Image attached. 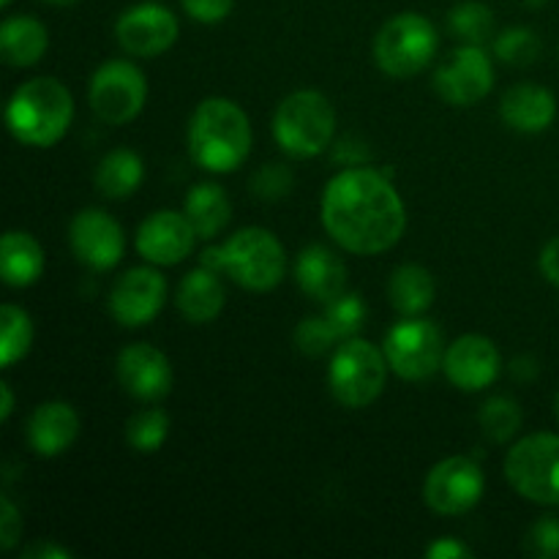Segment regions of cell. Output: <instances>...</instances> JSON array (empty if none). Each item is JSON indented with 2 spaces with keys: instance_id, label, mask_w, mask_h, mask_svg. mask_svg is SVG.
Masks as SVG:
<instances>
[{
  "instance_id": "obj_31",
  "label": "cell",
  "mask_w": 559,
  "mask_h": 559,
  "mask_svg": "<svg viewBox=\"0 0 559 559\" xmlns=\"http://www.w3.org/2000/svg\"><path fill=\"white\" fill-rule=\"evenodd\" d=\"M484 435L495 442H508L522 426V409L511 396H495L478 413Z\"/></svg>"
},
{
  "instance_id": "obj_35",
  "label": "cell",
  "mask_w": 559,
  "mask_h": 559,
  "mask_svg": "<svg viewBox=\"0 0 559 559\" xmlns=\"http://www.w3.org/2000/svg\"><path fill=\"white\" fill-rule=\"evenodd\" d=\"M524 551L535 559H559V519H538L524 538Z\"/></svg>"
},
{
  "instance_id": "obj_23",
  "label": "cell",
  "mask_w": 559,
  "mask_h": 559,
  "mask_svg": "<svg viewBox=\"0 0 559 559\" xmlns=\"http://www.w3.org/2000/svg\"><path fill=\"white\" fill-rule=\"evenodd\" d=\"M49 47L47 27L33 16H9L0 25V52L9 66L27 69L44 58Z\"/></svg>"
},
{
  "instance_id": "obj_30",
  "label": "cell",
  "mask_w": 559,
  "mask_h": 559,
  "mask_svg": "<svg viewBox=\"0 0 559 559\" xmlns=\"http://www.w3.org/2000/svg\"><path fill=\"white\" fill-rule=\"evenodd\" d=\"M448 27L464 44H484L495 33V14L486 3L467 0V3L453 5L448 14Z\"/></svg>"
},
{
  "instance_id": "obj_40",
  "label": "cell",
  "mask_w": 559,
  "mask_h": 559,
  "mask_svg": "<svg viewBox=\"0 0 559 559\" xmlns=\"http://www.w3.org/2000/svg\"><path fill=\"white\" fill-rule=\"evenodd\" d=\"M538 265H540V273L546 276V282H551L555 287H559V235L544 246Z\"/></svg>"
},
{
  "instance_id": "obj_14",
  "label": "cell",
  "mask_w": 559,
  "mask_h": 559,
  "mask_svg": "<svg viewBox=\"0 0 559 559\" xmlns=\"http://www.w3.org/2000/svg\"><path fill=\"white\" fill-rule=\"evenodd\" d=\"M115 36L123 52L134 58H156L178 41V20L167 5L140 3L120 14Z\"/></svg>"
},
{
  "instance_id": "obj_17",
  "label": "cell",
  "mask_w": 559,
  "mask_h": 559,
  "mask_svg": "<svg viewBox=\"0 0 559 559\" xmlns=\"http://www.w3.org/2000/svg\"><path fill=\"white\" fill-rule=\"evenodd\" d=\"M502 360L495 342L480 333H467L445 349L442 371L459 391H484L500 377Z\"/></svg>"
},
{
  "instance_id": "obj_28",
  "label": "cell",
  "mask_w": 559,
  "mask_h": 559,
  "mask_svg": "<svg viewBox=\"0 0 559 559\" xmlns=\"http://www.w3.org/2000/svg\"><path fill=\"white\" fill-rule=\"evenodd\" d=\"M33 344V322L25 309L5 304L0 311V366L11 369L27 355Z\"/></svg>"
},
{
  "instance_id": "obj_16",
  "label": "cell",
  "mask_w": 559,
  "mask_h": 559,
  "mask_svg": "<svg viewBox=\"0 0 559 559\" xmlns=\"http://www.w3.org/2000/svg\"><path fill=\"white\" fill-rule=\"evenodd\" d=\"M197 229L186 213L158 211L136 229V251L151 265H178L194 251Z\"/></svg>"
},
{
  "instance_id": "obj_8",
  "label": "cell",
  "mask_w": 559,
  "mask_h": 559,
  "mask_svg": "<svg viewBox=\"0 0 559 559\" xmlns=\"http://www.w3.org/2000/svg\"><path fill=\"white\" fill-rule=\"evenodd\" d=\"M506 475L524 500L559 506V435L538 431L519 440L506 456Z\"/></svg>"
},
{
  "instance_id": "obj_1",
  "label": "cell",
  "mask_w": 559,
  "mask_h": 559,
  "mask_svg": "<svg viewBox=\"0 0 559 559\" xmlns=\"http://www.w3.org/2000/svg\"><path fill=\"white\" fill-rule=\"evenodd\" d=\"M322 227L353 254L393 249L407 227V211L391 180L371 167L338 173L322 191Z\"/></svg>"
},
{
  "instance_id": "obj_34",
  "label": "cell",
  "mask_w": 559,
  "mask_h": 559,
  "mask_svg": "<svg viewBox=\"0 0 559 559\" xmlns=\"http://www.w3.org/2000/svg\"><path fill=\"white\" fill-rule=\"evenodd\" d=\"M295 347L309 358H320L328 349L338 347L336 333L325 322V317H306L298 328H295Z\"/></svg>"
},
{
  "instance_id": "obj_2",
  "label": "cell",
  "mask_w": 559,
  "mask_h": 559,
  "mask_svg": "<svg viewBox=\"0 0 559 559\" xmlns=\"http://www.w3.org/2000/svg\"><path fill=\"white\" fill-rule=\"evenodd\" d=\"M189 151L197 167L207 173H233L249 158V115L222 96L205 98L189 120Z\"/></svg>"
},
{
  "instance_id": "obj_25",
  "label": "cell",
  "mask_w": 559,
  "mask_h": 559,
  "mask_svg": "<svg viewBox=\"0 0 559 559\" xmlns=\"http://www.w3.org/2000/svg\"><path fill=\"white\" fill-rule=\"evenodd\" d=\"M183 213L189 216L191 227L197 229L200 238H216L224 233L233 218V205H229L227 191L218 183H197L194 189L186 194Z\"/></svg>"
},
{
  "instance_id": "obj_4",
  "label": "cell",
  "mask_w": 559,
  "mask_h": 559,
  "mask_svg": "<svg viewBox=\"0 0 559 559\" xmlns=\"http://www.w3.org/2000/svg\"><path fill=\"white\" fill-rule=\"evenodd\" d=\"M200 265L229 273L235 284L251 293H267L282 284L287 257L276 235L262 227H243L224 246L202 251Z\"/></svg>"
},
{
  "instance_id": "obj_19",
  "label": "cell",
  "mask_w": 559,
  "mask_h": 559,
  "mask_svg": "<svg viewBox=\"0 0 559 559\" xmlns=\"http://www.w3.org/2000/svg\"><path fill=\"white\" fill-rule=\"evenodd\" d=\"M295 282L317 304H331L347 289V265L328 246H306L295 262Z\"/></svg>"
},
{
  "instance_id": "obj_3",
  "label": "cell",
  "mask_w": 559,
  "mask_h": 559,
  "mask_svg": "<svg viewBox=\"0 0 559 559\" xmlns=\"http://www.w3.org/2000/svg\"><path fill=\"white\" fill-rule=\"evenodd\" d=\"M74 118V98L55 76L22 82L9 98L5 123L14 140L31 147H52L63 140Z\"/></svg>"
},
{
  "instance_id": "obj_37",
  "label": "cell",
  "mask_w": 559,
  "mask_h": 559,
  "mask_svg": "<svg viewBox=\"0 0 559 559\" xmlns=\"http://www.w3.org/2000/svg\"><path fill=\"white\" fill-rule=\"evenodd\" d=\"M180 5L191 20L202 22V25H216V22L227 20L235 0H180Z\"/></svg>"
},
{
  "instance_id": "obj_41",
  "label": "cell",
  "mask_w": 559,
  "mask_h": 559,
  "mask_svg": "<svg viewBox=\"0 0 559 559\" xmlns=\"http://www.w3.org/2000/svg\"><path fill=\"white\" fill-rule=\"evenodd\" d=\"M22 557L25 559H71L74 557V551H69L66 546H58V544H33L22 551Z\"/></svg>"
},
{
  "instance_id": "obj_21",
  "label": "cell",
  "mask_w": 559,
  "mask_h": 559,
  "mask_svg": "<svg viewBox=\"0 0 559 559\" xmlns=\"http://www.w3.org/2000/svg\"><path fill=\"white\" fill-rule=\"evenodd\" d=\"M500 115L513 131L538 134L546 131L557 118L555 93L540 85H513L500 102Z\"/></svg>"
},
{
  "instance_id": "obj_29",
  "label": "cell",
  "mask_w": 559,
  "mask_h": 559,
  "mask_svg": "<svg viewBox=\"0 0 559 559\" xmlns=\"http://www.w3.org/2000/svg\"><path fill=\"white\" fill-rule=\"evenodd\" d=\"M169 437V415L158 407L140 409L126 424V442L140 453H156Z\"/></svg>"
},
{
  "instance_id": "obj_10",
  "label": "cell",
  "mask_w": 559,
  "mask_h": 559,
  "mask_svg": "<svg viewBox=\"0 0 559 559\" xmlns=\"http://www.w3.org/2000/svg\"><path fill=\"white\" fill-rule=\"evenodd\" d=\"M87 98L98 120L109 126L129 123L145 107V74L129 60H109L93 74Z\"/></svg>"
},
{
  "instance_id": "obj_27",
  "label": "cell",
  "mask_w": 559,
  "mask_h": 559,
  "mask_svg": "<svg viewBox=\"0 0 559 559\" xmlns=\"http://www.w3.org/2000/svg\"><path fill=\"white\" fill-rule=\"evenodd\" d=\"M142 178H145V164H142V158L134 151L118 147V151L107 153L98 162L96 189L104 197H109V200H126V197H131L140 189Z\"/></svg>"
},
{
  "instance_id": "obj_42",
  "label": "cell",
  "mask_w": 559,
  "mask_h": 559,
  "mask_svg": "<svg viewBox=\"0 0 559 559\" xmlns=\"http://www.w3.org/2000/svg\"><path fill=\"white\" fill-rule=\"evenodd\" d=\"M513 374H516L519 380L530 382L535 380V374H538V366H535L533 358H516L513 360Z\"/></svg>"
},
{
  "instance_id": "obj_13",
  "label": "cell",
  "mask_w": 559,
  "mask_h": 559,
  "mask_svg": "<svg viewBox=\"0 0 559 559\" xmlns=\"http://www.w3.org/2000/svg\"><path fill=\"white\" fill-rule=\"evenodd\" d=\"M69 243L76 260L93 271H109L123 260L126 235L109 213L87 207L71 218Z\"/></svg>"
},
{
  "instance_id": "obj_47",
  "label": "cell",
  "mask_w": 559,
  "mask_h": 559,
  "mask_svg": "<svg viewBox=\"0 0 559 559\" xmlns=\"http://www.w3.org/2000/svg\"><path fill=\"white\" fill-rule=\"evenodd\" d=\"M11 3V0H0V5H9Z\"/></svg>"
},
{
  "instance_id": "obj_33",
  "label": "cell",
  "mask_w": 559,
  "mask_h": 559,
  "mask_svg": "<svg viewBox=\"0 0 559 559\" xmlns=\"http://www.w3.org/2000/svg\"><path fill=\"white\" fill-rule=\"evenodd\" d=\"M495 55L508 66H530L540 55L538 33L530 27H508L495 41Z\"/></svg>"
},
{
  "instance_id": "obj_36",
  "label": "cell",
  "mask_w": 559,
  "mask_h": 559,
  "mask_svg": "<svg viewBox=\"0 0 559 559\" xmlns=\"http://www.w3.org/2000/svg\"><path fill=\"white\" fill-rule=\"evenodd\" d=\"M251 189H254L257 197L262 200H282L284 194H289L293 189V173L282 164H267L251 180Z\"/></svg>"
},
{
  "instance_id": "obj_11",
  "label": "cell",
  "mask_w": 559,
  "mask_h": 559,
  "mask_svg": "<svg viewBox=\"0 0 559 559\" xmlns=\"http://www.w3.org/2000/svg\"><path fill=\"white\" fill-rule=\"evenodd\" d=\"M484 486L486 478L473 459L451 456L435 464L431 473L426 475V506L437 516H462L478 506L480 497H484Z\"/></svg>"
},
{
  "instance_id": "obj_32",
  "label": "cell",
  "mask_w": 559,
  "mask_h": 559,
  "mask_svg": "<svg viewBox=\"0 0 559 559\" xmlns=\"http://www.w3.org/2000/svg\"><path fill=\"white\" fill-rule=\"evenodd\" d=\"M322 317H325V322L331 325V331L336 333L338 344H342L347 342V338L358 336V331L364 328L366 320V306L358 293H342L338 298H333L331 304H325Z\"/></svg>"
},
{
  "instance_id": "obj_20",
  "label": "cell",
  "mask_w": 559,
  "mask_h": 559,
  "mask_svg": "<svg viewBox=\"0 0 559 559\" xmlns=\"http://www.w3.org/2000/svg\"><path fill=\"white\" fill-rule=\"evenodd\" d=\"M80 435V418L66 402H44L27 418V442L44 459L60 456L74 445Z\"/></svg>"
},
{
  "instance_id": "obj_46",
  "label": "cell",
  "mask_w": 559,
  "mask_h": 559,
  "mask_svg": "<svg viewBox=\"0 0 559 559\" xmlns=\"http://www.w3.org/2000/svg\"><path fill=\"white\" fill-rule=\"evenodd\" d=\"M555 413H557V420H559V391H557V399H555Z\"/></svg>"
},
{
  "instance_id": "obj_12",
  "label": "cell",
  "mask_w": 559,
  "mask_h": 559,
  "mask_svg": "<svg viewBox=\"0 0 559 559\" xmlns=\"http://www.w3.org/2000/svg\"><path fill=\"white\" fill-rule=\"evenodd\" d=\"M495 87V66L484 44H464L437 69L435 91L453 107H473Z\"/></svg>"
},
{
  "instance_id": "obj_26",
  "label": "cell",
  "mask_w": 559,
  "mask_h": 559,
  "mask_svg": "<svg viewBox=\"0 0 559 559\" xmlns=\"http://www.w3.org/2000/svg\"><path fill=\"white\" fill-rule=\"evenodd\" d=\"M435 278L426 271L424 265H407L396 267L391 273V282H388V298L391 306L404 317H420L431 304H435Z\"/></svg>"
},
{
  "instance_id": "obj_18",
  "label": "cell",
  "mask_w": 559,
  "mask_h": 559,
  "mask_svg": "<svg viewBox=\"0 0 559 559\" xmlns=\"http://www.w3.org/2000/svg\"><path fill=\"white\" fill-rule=\"evenodd\" d=\"M118 380L140 402H158L173 391V366L153 344H131L118 355Z\"/></svg>"
},
{
  "instance_id": "obj_9",
  "label": "cell",
  "mask_w": 559,
  "mask_h": 559,
  "mask_svg": "<svg viewBox=\"0 0 559 559\" xmlns=\"http://www.w3.org/2000/svg\"><path fill=\"white\" fill-rule=\"evenodd\" d=\"M382 353H385L393 374L409 382H420L435 377L437 369H442L445 344H442V331L435 322L407 317L388 331Z\"/></svg>"
},
{
  "instance_id": "obj_5",
  "label": "cell",
  "mask_w": 559,
  "mask_h": 559,
  "mask_svg": "<svg viewBox=\"0 0 559 559\" xmlns=\"http://www.w3.org/2000/svg\"><path fill=\"white\" fill-rule=\"evenodd\" d=\"M336 134V109L320 91H295L273 115V136L293 158H314Z\"/></svg>"
},
{
  "instance_id": "obj_22",
  "label": "cell",
  "mask_w": 559,
  "mask_h": 559,
  "mask_svg": "<svg viewBox=\"0 0 559 559\" xmlns=\"http://www.w3.org/2000/svg\"><path fill=\"white\" fill-rule=\"evenodd\" d=\"M224 309V284L218 271L200 265L186 273L178 287V311L194 325L216 320Z\"/></svg>"
},
{
  "instance_id": "obj_44",
  "label": "cell",
  "mask_w": 559,
  "mask_h": 559,
  "mask_svg": "<svg viewBox=\"0 0 559 559\" xmlns=\"http://www.w3.org/2000/svg\"><path fill=\"white\" fill-rule=\"evenodd\" d=\"M47 3H52V5H71V3H76V0H47Z\"/></svg>"
},
{
  "instance_id": "obj_45",
  "label": "cell",
  "mask_w": 559,
  "mask_h": 559,
  "mask_svg": "<svg viewBox=\"0 0 559 559\" xmlns=\"http://www.w3.org/2000/svg\"><path fill=\"white\" fill-rule=\"evenodd\" d=\"M524 3H527V5H544L546 0H524Z\"/></svg>"
},
{
  "instance_id": "obj_39",
  "label": "cell",
  "mask_w": 559,
  "mask_h": 559,
  "mask_svg": "<svg viewBox=\"0 0 559 559\" xmlns=\"http://www.w3.org/2000/svg\"><path fill=\"white\" fill-rule=\"evenodd\" d=\"M426 557L429 559H469L473 557V551H469L462 540L440 538V540H435L429 549H426Z\"/></svg>"
},
{
  "instance_id": "obj_6",
  "label": "cell",
  "mask_w": 559,
  "mask_h": 559,
  "mask_svg": "<svg viewBox=\"0 0 559 559\" xmlns=\"http://www.w3.org/2000/svg\"><path fill=\"white\" fill-rule=\"evenodd\" d=\"M388 358L382 349L364 338H347L333 353L328 366V385L333 399L349 409L369 407L382 393L388 380Z\"/></svg>"
},
{
  "instance_id": "obj_38",
  "label": "cell",
  "mask_w": 559,
  "mask_h": 559,
  "mask_svg": "<svg viewBox=\"0 0 559 559\" xmlns=\"http://www.w3.org/2000/svg\"><path fill=\"white\" fill-rule=\"evenodd\" d=\"M22 535V516L9 495L0 497V549L11 551Z\"/></svg>"
},
{
  "instance_id": "obj_7",
  "label": "cell",
  "mask_w": 559,
  "mask_h": 559,
  "mask_svg": "<svg viewBox=\"0 0 559 559\" xmlns=\"http://www.w3.org/2000/svg\"><path fill=\"white\" fill-rule=\"evenodd\" d=\"M437 31L424 14L404 11L380 27L374 38V60L393 80H409L435 60Z\"/></svg>"
},
{
  "instance_id": "obj_15",
  "label": "cell",
  "mask_w": 559,
  "mask_h": 559,
  "mask_svg": "<svg viewBox=\"0 0 559 559\" xmlns=\"http://www.w3.org/2000/svg\"><path fill=\"white\" fill-rule=\"evenodd\" d=\"M167 278L156 267H131L109 293V311L123 328H142L164 309Z\"/></svg>"
},
{
  "instance_id": "obj_24",
  "label": "cell",
  "mask_w": 559,
  "mask_h": 559,
  "mask_svg": "<svg viewBox=\"0 0 559 559\" xmlns=\"http://www.w3.org/2000/svg\"><path fill=\"white\" fill-rule=\"evenodd\" d=\"M0 273L9 287H31L44 273V249L33 235L11 229L0 243Z\"/></svg>"
},
{
  "instance_id": "obj_43",
  "label": "cell",
  "mask_w": 559,
  "mask_h": 559,
  "mask_svg": "<svg viewBox=\"0 0 559 559\" xmlns=\"http://www.w3.org/2000/svg\"><path fill=\"white\" fill-rule=\"evenodd\" d=\"M0 420H9L11 413H14V393H11L9 382H0Z\"/></svg>"
}]
</instances>
